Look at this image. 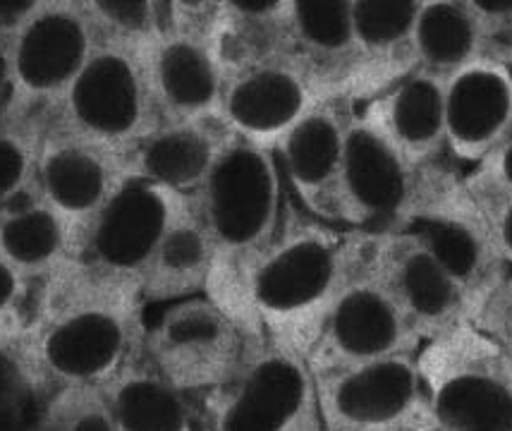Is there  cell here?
I'll return each instance as SVG.
<instances>
[{"instance_id":"obj_1","label":"cell","mask_w":512,"mask_h":431,"mask_svg":"<svg viewBox=\"0 0 512 431\" xmlns=\"http://www.w3.org/2000/svg\"><path fill=\"white\" fill-rule=\"evenodd\" d=\"M369 233L314 221L290 204L245 283V314L264 343L307 357L335 297L362 269Z\"/></svg>"},{"instance_id":"obj_2","label":"cell","mask_w":512,"mask_h":431,"mask_svg":"<svg viewBox=\"0 0 512 431\" xmlns=\"http://www.w3.org/2000/svg\"><path fill=\"white\" fill-rule=\"evenodd\" d=\"M144 317L137 290L60 273L39 288L29 343L51 386H106L142 355Z\"/></svg>"},{"instance_id":"obj_3","label":"cell","mask_w":512,"mask_h":431,"mask_svg":"<svg viewBox=\"0 0 512 431\" xmlns=\"http://www.w3.org/2000/svg\"><path fill=\"white\" fill-rule=\"evenodd\" d=\"M192 197L216 247V271L206 295L249 326L247 276L256 259L276 240L290 211L276 154L247 139L230 137L204 185Z\"/></svg>"},{"instance_id":"obj_4","label":"cell","mask_w":512,"mask_h":431,"mask_svg":"<svg viewBox=\"0 0 512 431\" xmlns=\"http://www.w3.org/2000/svg\"><path fill=\"white\" fill-rule=\"evenodd\" d=\"M256 333L209 295L146 309L142 357L163 379L204 405L240 374L261 345Z\"/></svg>"},{"instance_id":"obj_5","label":"cell","mask_w":512,"mask_h":431,"mask_svg":"<svg viewBox=\"0 0 512 431\" xmlns=\"http://www.w3.org/2000/svg\"><path fill=\"white\" fill-rule=\"evenodd\" d=\"M393 230L410 233L422 242L460 283L472 307L510 271L479 204L467 190L462 171L450 161L419 171L410 202Z\"/></svg>"},{"instance_id":"obj_6","label":"cell","mask_w":512,"mask_h":431,"mask_svg":"<svg viewBox=\"0 0 512 431\" xmlns=\"http://www.w3.org/2000/svg\"><path fill=\"white\" fill-rule=\"evenodd\" d=\"M434 431H512V357L465 324L419 350Z\"/></svg>"},{"instance_id":"obj_7","label":"cell","mask_w":512,"mask_h":431,"mask_svg":"<svg viewBox=\"0 0 512 431\" xmlns=\"http://www.w3.org/2000/svg\"><path fill=\"white\" fill-rule=\"evenodd\" d=\"M94 48L82 0H41L10 34L12 94L3 118L46 127Z\"/></svg>"},{"instance_id":"obj_8","label":"cell","mask_w":512,"mask_h":431,"mask_svg":"<svg viewBox=\"0 0 512 431\" xmlns=\"http://www.w3.org/2000/svg\"><path fill=\"white\" fill-rule=\"evenodd\" d=\"M417 355L312 367L323 431H434Z\"/></svg>"},{"instance_id":"obj_9","label":"cell","mask_w":512,"mask_h":431,"mask_svg":"<svg viewBox=\"0 0 512 431\" xmlns=\"http://www.w3.org/2000/svg\"><path fill=\"white\" fill-rule=\"evenodd\" d=\"M158 120L144 51L96 44L46 125L125 151Z\"/></svg>"},{"instance_id":"obj_10","label":"cell","mask_w":512,"mask_h":431,"mask_svg":"<svg viewBox=\"0 0 512 431\" xmlns=\"http://www.w3.org/2000/svg\"><path fill=\"white\" fill-rule=\"evenodd\" d=\"M144 63L161 118L218 115L225 84L218 51V3H168V22L144 51Z\"/></svg>"},{"instance_id":"obj_11","label":"cell","mask_w":512,"mask_h":431,"mask_svg":"<svg viewBox=\"0 0 512 431\" xmlns=\"http://www.w3.org/2000/svg\"><path fill=\"white\" fill-rule=\"evenodd\" d=\"M211 431H323L307 357L261 343L240 374L204 405Z\"/></svg>"},{"instance_id":"obj_12","label":"cell","mask_w":512,"mask_h":431,"mask_svg":"<svg viewBox=\"0 0 512 431\" xmlns=\"http://www.w3.org/2000/svg\"><path fill=\"white\" fill-rule=\"evenodd\" d=\"M173 197L149 182L127 178L79 235L70 264L60 273L139 293V278L161 240Z\"/></svg>"},{"instance_id":"obj_13","label":"cell","mask_w":512,"mask_h":431,"mask_svg":"<svg viewBox=\"0 0 512 431\" xmlns=\"http://www.w3.org/2000/svg\"><path fill=\"white\" fill-rule=\"evenodd\" d=\"M417 175L419 171L355 103L340 171L338 226L369 235L393 230L410 202Z\"/></svg>"},{"instance_id":"obj_14","label":"cell","mask_w":512,"mask_h":431,"mask_svg":"<svg viewBox=\"0 0 512 431\" xmlns=\"http://www.w3.org/2000/svg\"><path fill=\"white\" fill-rule=\"evenodd\" d=\"M422 345L386 285L371 271L367 252L362 269L352 276L328 309L307 362L309 367L357 364L410 355L422 350Z\"/></svg>"},{"instance_id":"obj_15","label":"cell","mask_w":512,"mask_h":431,"mask_svg":"<svg viewBox=\"0 0 512 431\" xmlns=\"http://www.w3.org/2000/svg\"><path fill=\"white\" fill-rule=\"evenodd\" d=\"M369 266L422 343L469 324V295L414 235L402 230L371 235Z\"/></svg>"},{"instance_id":"obj_16","label":"cell","mask_w":512,"mask_h":431,"mask_svg":"<svg viewBox=\"0 0 512 431\" xmlns=\"http://www.w3.org/2000/svg\"><path fill=\"white\" fill-rule=\"evenodd\" d=\"M319 101L326 99L307 70L290 53H283L225 72L218 118L233 137L276 149Z\"/></svg>"},{"instance_id":"obj_17","label":"cell","mask_w":512,"mask_h":431,"mask_svg":"<svg viewBox=\"0 0 512 431\" xmlns=\"http://www.w3.org/2000/svg\"><path fill=\"white\" fill-rule=\"evenodd\" d=\"M125 180L123 151L63 127H44L32 187L67 223L75 245Z\"/></svg>"},{"instance_id":"obj_18","label":"cell","mask_w":512,"mask_h":431,"mask_svg":"<svg viewBox=\"0 0 512 431\" xmlns=\"http://www.w3.org/2000/svg\"><path fill=\"white\" fill-rule=\"evenodd\" d=\"M355 103L319 101L273 149L292 204L314 221L338 226V190L347 123Z\"/></svg>"},{"instance_id":"obj_19","label":"cell","mask_w":512,"mask_h":431,"mask_svg":"<svg viewBox=\"0 0 512 431\" xmlns=\"http://www.w3.org/2000/svg\"><path fill=\"white\" fill-rule=\"evenodd\" d=\"M443 91L446 156L465 173L512 139V65L481 58L448 77Z\"/></svg>"},{"instance_id":"obj_20","label":"cell","mask_w":512,"mask_h":431,"mask_svg":"<svg viewBox=\"0 0 512 431\" xmlns=\"http://www.w3.org/2000/svg\"><path fill=\"white\" fill-rule=\"evenodd\" d=\"M230 130L218 115L209 118H161L146 135L123 151L125 175L173 194L199 192L218 161Z\"/></svg>"},{"instance_id":"obj_21","label":"cell","mask_w":512,"mask_h":431,"mask_svg":"<svg viewBox=\"0 0 512 431\" xmlns=\"http://www.w3.org/2000/svg\"><path fill=\"white\" fill-rule=\"evenodd\" d=\"M288 46L323 99L357 103L359 53L352 0H290Z\"/></svg>"},{"instance_id":"obj_22","label":"cell","mask_w":512,"mask_h":431,"mask_svg":"<svg viewBox=\"0 0 512 431\" xmlns=\"http://www.w3.org/2000/svg\"><path fill=\"white\" fill-rule=\"evenodd\" d=\"M357 106L379 125L414 171L448 161L443 80L414 68Z\"/></svg>"},{"instance_id":"obj_23","label":"cell","mask_w":512,"mask_h":431,"mask_svg":"<svg viewBox=\"0 0 512 431\" xmlns=\"http://www.w3.org/2000/svg\"><path fill=\"white\" fill-rule=\"evenodd\" d=\"M216 247L201 221L194 197L175 194L173 209L149 264L139 278L144 307H161L209 293Z\"/></svg>"},{"instance_id":"obj_24","label":"cell","mask_w":512,"mask_h":431,"mask_svg":"<svg viewBox=\"0 0 512 431\" xmlns=\"http://www.w3.org/2000/svg\"><path fill=\"white\" fill-rule=\"evenodd\" d=\"M70 228L34 187L0 209V261L24 283L46 285L70 264Z\"/></svg>"},{"instance_id":"obj_25","label":"cell","mask_w":512,"mask_h":431,"mask_svg":"<svg viewBox=\"0 0 512 431\" xmlns=\"http://www.w3.org/2000/svg\"><path fill=\"white\" fill-rule=\"evenodd\" d=\"M422 0H352L359 53L357 103L414 70V22Z\"/></svg>"},{"instance_id":"obj_26","label":"cell","mask_w":512,"mask_h":431,"mask_svg":"<svg viewBox=\"0 0 512 431\" xmlns=\"http://www.w3.org/2000/svg\"><path fill=\"white\" fill-rule=\"evenodd\" d=\"M103 391L118 431H201L206 427L197 400L163 379L142 355L113 376Z\"/></svg>"},{"instance_id":"obj_27","label":"cell","mask_w":512,"mask_h":431,"mask_svg":"<svg viewBox=\"0 0 512 431\" xmlns=\"http://www.w3.org/2000/svg\"><path fill=\"white\" fill-rule=\"evenodd\" d=\"M414 68L446 82L493 56L472 0H422L414 22Z\"/></svg>"},{"instance_id":"obj_28","label":"cell","mask_w":512,"mask_h":431,"mask_svg":"<svg viewBox=\"0 0 512 431\" xmlns=\"http://www.w3.org/2000/svg\"><path fill=\"white\" fill-rule=\"evenodd\" d=\"M51 388L29 343V326L0 336V431H34Z\"/></svg>"},{"instance_id":"obj_29","label":"cell","mask_w":512,"mask_h":431,"mask_svg":"<svg viewBox=\"0 0 512 431\" xmlns=\"http://www.w3.org/2000/svg\"><path fill=\"white\" fill-rule=\"evenodd\" d=\"M96 44L146 51L168 22V3L158 0H82Z\"/></svg>"},{"instance_id":"obj_30","label":"cell","mask_w":512,"mask_h":431,"mask_svg":"<svg viewBox=\"0 0 512 431\" xmlns=\"http://www.w3.org/2000/svg\"><path fill=\"white\" fill-rule=\"evenodd\" d=\"M34 431H118L103 386H53Z\"/></svg>"},{"instance_id":"obj_31","label":"cell","mask_w":512,"mask_h":431,"mask_svg":"<svg viewBox=\"0 0 512 431\" xmlns=\"http://www.w3.org/2000/svg\"><path fill=\"white\" fill-rule=\"evenodd\" d=\"M44 125L0 118V209L32 187Z\"/></svg>"},{"instance_id":"obj_32","label":"cell","mask_w":512,"mask_h":431,"mask_svg":"<svg viewBox=\"0 0 512 431\" xmlns=\"http://www.w3.org/2000/svg\"><path fill=\"white\" fill-rule=\"evenodd\" d=\"M469 326L512 357V269L474 302Z\"/></svg>"},{"instance_id":"obj_33","label":"cell","mask_w":512,"mask_h":431,"mask_svg":"<svg viewBox=\"0 0 512 431\" xmlns=\"http://www.w3.org/2000/svg\"><path fill=\"white\" fill-rule=\"evenodd\" d=\"M462 178L486 218L498 252L512 269V192L474 173H462Z\"/></svg>"},{"instance_id":"obj_34","label":"cell","mask_w":512,"mask_h":431,"mask_svg":"<svg viewBox=\"0 0 512 431\" xmlns=\"http://www.w3.org/2000/svg\"><path fill=\"white\" fill-rule=\"evenodd\" d=\"M491 53L501 60L512 58V0H472Z\"/></svg>"},{"instance_id":"obj_35","label":"cell","mask_w":512,"mask_h":431,"mask_svg":"<svg viewBox=\"0 0 512 431\" xmlns=\"http://www.w3.org/2000/svg\"><path fill=\"white\" fill-rule=\"evenodd\" d=\"M29 288L32 285L24 283L10 266L0 261V321L27 314L24 312V302L29 297Z\"/></svg>"},{"instance_id":"obj_36","label":"cell","mask_w":512,"mask_h":431,"mask_svg":"<svg viewBox=\"0 0 512 431\" xmlns=\"http://www.w3.org/2000/svg\"><path fill=\"white\" fill-rule=\"evenodd\" d=\"M465 173H474L479 178L496 182V185L505 187V190L512 192V139L493 151L491 156H486L479 166L469 168Z\"/></svg>"},{"instance_id":"obj_37","label":"cell","mask_w":512,"mask_h":431,"mask_svg":"<svg viewBox=\"0 0 512 431\" xmlns=\"http://www.w3.org/2000/svg\"><path fill=\"white\" fill-rule=\"evenodd\" d=\"M12 70H10V34L0 32V118L10 103Z\"/></svg>"},{"instance_id":"obj_38","label":"cell","mask_w":512,"mask_h":431,"mask_svg":"<svg viewBox=\"0 0 512 431\" xmlns=\"http://www.w3.org/2000/svg\"><path fill=\"white\" fill-rule=\"evenodd\" d=\"M201 431H211V429H209V427H204V429H201Z\"/></svg>"},{"instance_id":"obj_39","label":"cell","mask_w":512,"mask_h":431,"mask_svg":"<svg viewBox=\"0 0 512 431\" xmlns=\"http://www.w3.org/2000/svg\"><path fill=\"white\" fill-rule=\"evenodd\" d=\"M505 63H510V65H512V58H510V60H505Z\"/></svg>"}]
</instances>
